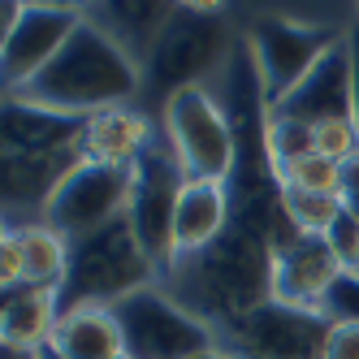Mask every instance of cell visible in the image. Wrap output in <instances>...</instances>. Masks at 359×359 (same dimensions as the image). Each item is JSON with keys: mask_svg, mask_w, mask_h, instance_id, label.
<instances>
[{"mask_svg": "<svg viewBox=\"0 0 359 359\" xmlns=\"http://www.w3.org/2000/svg\"><path fill=\"white\" fill-rule=\"evenodd\" d=\"M121 359H130V355H121Z\"/></svg>", "mask_w": 359, "mask_h": 359, "instance_id": "cell-32", "label": "cell"}, {"mask_svg": "<svg viewBox=\"0 0 359 359\" xmlns=\"http://www.w3.org/2000/svg\"><path fill=\"white\" fill-rule=\"evenodd\" d=\"M277 187H299V191H316V195H342V165L320 156V151H307L294 156L277 169Z\"/></svg>", "mask_w": 359, "mask_h": 359, "instance_id": "cell-22", "label": "cell"}, {"mask_svg": "<svg viewBox=\"0 0 359 359\" xmlns=\"http://www.w3.org/2000/svg\"><path fill=\"white\" fill-rule=\"evenodd\" d=\"M126 208H130V169H109V165L83 161L61 182L53 203L43 208V221L74 243V238H87L95 229L121 221Z\"/></svg>", "mask_w": 359, "mask_h": 359, "instance_id": "cell-9", "label": "cell"}, {"mask_svg": "<svg viewBox=\"0 0 359 359\" xmlns=\"http://www.w3.org/2000/svg\"><path fill=\"white\" fill-rule=\"evenodd\" d=\"M281 195V208H286V217L303 229V234H329L333 221L342 217L346 199L342 195H316V191H299V187H277Z\"/></svg>", "mask_w": 359, "mask_h": 359, "instance_id": "cell-21", "label": "cell"}, {"mask_svg": "<svg viewBox=\"0 0 359 359\" xmlns=\"http://www.w3.org/2000/svg\"><path fill=\"white\" fill-rule=\"evenodd\" d=\"M156 139L161 135L151 126V117L135 104H117L83 121V156L91 165H109V169H135Z\"/></svg>", "mask_w": 359, "mask_h": 359, "instance_id": "cell-15", "label": "cell"}, {"mask_svg": "<svg viewBox=\"0 0 359 359\" xmlns=\"http://www.w3.org/2000/svg\"><path fill=\"white\" fill-rule=\"evenodd\" d=\"M117 320H121L130 359H199L221 346L217 325L191 312L182 299H173L161 281L121 299Z\"/></svg>", "mask_w": 359, "mask_h": 359, "instance_id": "cell-5", "label": "cell"}, {"mask_svg": "<svg viewBox=\"0 0 359 359\" xmlns=\"http://www.w3.org/2000/svg\"><path fill=\"white\" fill-rule=\"evenodd\" d=\"M18 286H27V260H22L18 229L5 221V234H0V290H18Z\"/></svg>", "mask_w": 359, "mask_h": 359, "instance_id": "cell-25", "label": "cell"}, {"mask_svg": "<svg viewBox=\"0 0 359 359\" xmlns=\"http://www.w3.org/2000/svg\"><path fill=\"white\" fill-rule=\"evenodd\" d=\"M277 117H294V121H320V117H342L355 113V100H351V61H346V43L338 39V48L307 74V79L269 109Z\"/></svg>", "mask_w": 359, "mask_h": 359, "instance_id": "cell-17", "label": "cell"}, {"mask_svg": "<svg viewBox=\"0 0 359 359\" xmlns=\"http://www.w3.org/2000/svg\"><path fill=\"white\" fill-rule=\"evenodd\" d=\"M161 135L173 147L177 165L187 169V177L229 182V177L238 173V156H243L238 126L229 117V109L212 95L208 83L177 87V91L165 95Z\"/></svg>", "mask_w": 359, "mask_h": 359, "instance_id": "cell-3", "label": "cell"}, {"mask_svg": "<svg viewBox=\"0 0 359 359\" xmlns=\"http://www.w3.org/2000/svg\"><path fill=\"white\" fill-rule=\"evenodd\" d=\"M342 35H333L316 22H290V18H269L251 31V69L264 87L269 109L286 100L307 74H312Z\"/></svg>", "mask_w": 359, "mask_h": 359, "instance_id": "cell-8", "label": "cell"}, {"mask_svg": "<svg viewBox=\"0 0 359 359\" xmlns=\"http://www.w3.org/2000/svg\"><path fill=\"white\" fill-rule=\"evenodd\" d=\"M61 312H65V299L57 286H31L27 281L18 290H5V303H0V346L39 355L53 342Z\"/></svg>", "mask_w": 359, "mask_h": 359, "instance_id": "cell-16", "label": "cell"}, {"mask_svg": "<svg viewBox=\"0 0 359 359\" xmlns=\"http://www.w3.org/2000/svg\"><path fill=\"white\" fill-rule=\"evenodd\" d=\"M35 359H65V355H57V351H53V346H43V351H39V355H35Z\"/></svg>", "mask_w": 359, "mask_h": 359, "instance_id": "cell-30", "label": "cell"}, {"mask_svg": "<svg viewBox=\"0 0 359 359\" xmlns=\"http://www.w3.org/2000/svg\"><path fill=\"white\" fill-rule=\"evenodd\" d=\"M325 238H329L333 251H338V260L346 264V273H359V212L342 208V217L333 221V229Z\"/></svg>", "mask_w": 359, "mask_h": 359, "instance_id": "cell-24", "label": "cell"}, {"mask_svg": "<svg viewBox=\"0 0 359 359\" xmlns=\"http://www.w3.org/2000/svg\"><path fill=\"white\" fill-rule=\"evenodd\" d=\"M18 229V243H22V260H27V281L31 286H65L69 277V251L74 243L53 229L48 221H9Z\"/></svg>", "mask_w": 359, "mask_h": 359, "instance_id": "cell-20", "label": "cell"}, {"mask_svg": "<svg viewBox=\"0 0 359 359\" xmlns=\"http://www.w3.org/2000/svg\"><path fill=\"white\" fill-rule=\"evenodd\" d=\"M199 359H238V355H229L225 346H217V351H208V355H199Z\"/></svg>", "mask_w": 359, "mask_h": 359, "instance_id": "cell-29", "label": "cell"}, {"mask_svg": "<svg viewBox=\"0 0 359 359\" xmlns=\"http://www.w3.org/2000/svg\"><path fill=\"white\" fill-rule=\"evenodd\" d=\"M342 199H346V208L359 212V151L342 165Z\"/></svg>", "mask_w": 359, "mask_h": 359, "instance_id": "cell-28", "label": "cell"}, {"mask_svg": "<svg viewBox=\"0 0 359 359\" xmlns=\"http://www.w3.org/2000/svg\"><path fill=\"white\" fill-rule=\"evenodd\" d=\"M342 277H346V264L329 247V238L307 234L294 251L273 260V299L286 307H303V312H325V303L338 290Z\"/></svg>", "mask_w": 359, "mask_h": 359, "instance_id": "cell-13", "label": "cell"}, {"mask_svg": "<svg viewBox=\"0 0 359 359\" xmlns=\"http://www.w3.org/2000/svg\"><path fill=\"white\" fill-rule=\"evenodd\" d=\"M83 135L79 117H65L53 109H39L22 95H5V135H0V156H13V151H43Z\"/></svg>", "mask_w": 359, "mask_h": 359, "instance_id": "cell-19", "label": "cell"}, {"mask_svg": "<svg viewBox=\"0 0 359 359\" xmlns=\"http://www.w3.org/2000/svg\"><path fill=\"white\" fill-rule=\"evenodd\" d=\"M83 156V135L57 143V147H43V151H13V156H0L5 165V208L9 221H22L18 212L27 208L35 212V221H43V208L53 203V195L61 191V182L79 169Z\"/></svg>", "mask_w": 359, "mask_h": 359, "instance_id": "cell-12", "label": "cell"}, {"mask_svg": "<svg viewBox=\"0 0 359 359\" xmlns=\"http://www.w3.org/2000/svg\"><path fill=\"white\" fill-rule=\"evenodd\" d=\"M329 329L333 320L325 312H303L277 299L229 325H217L221 346L238 359H325Z\"/></svg>", "mask_w": 359, "mask_h": 359, "instance_id": "cell-7", "label": "cell"}, {"mask_svg": "<svg viewBox=\"0 0 359 359\" xmlns=\"http://www.w3.org/2000/svg\"><path fill=\"white\" fill-rule=\"evenodd\" d=\"M187 187V169L177 165L173 147L165 135L143 151V161L130 169V208L126 221L135 225L143 251L161 273L177 269V238H173V217H177V195Z\"/></svg>", "mask_w": 359, "mask_h": 359, "instance_id": "cell-6", "label": "cell"}, {"mask_svg": "<svg viewBox=\"0 0 359 359\" xmlns=\"http://www.w3.org/2000/svg\"><path fill=\"white\" fill-rule=\"evenodd\" d=\"M87 22V9L79 5H22V18L9 39H0V74H5V95L27 91L39 74L57 61V53L69 43V35Z\"/></svg>", "mask_w": 359, "mask_h": 359, "instance_id": "cell-11", "label": "cell"}, {"mask_svg": "<svg viewBox=\"0 0 359 359\" xmlns=\"http://www.w3.org/2000/svg\"><path fill=\"white\" fill-rule=\"evenodd\" d=\"M139 83H143L139 57L100 18L87 13V22L57 53V61L18 95L39 104V109H53V113L87 121L91 113H104V109H117V104H135Z\"/></svg>", "mask_w": 359, "mask_h": 359, "instance_id": "cell-1", "label": "cell"}, {"mask_svg": "<svg viewBox=\"0 0 359 359\" xmlns=\"http://www.w3.org/2000/svg\"><path fill=\"white\" fill-rule=\"evenodd\" d=\"M325 359H359V320H333Z\"/></svg>", "mask_w": 359, "mask_h": 359, "instance_id": "cell-26", "label": "cell"}, {"mask_svg": "<svg viewBox=\"0 0 359 359\" xmlns=\"http://www.w3.org/2000/svg\"><path fill=\"white\" fill-rule=\"evenodd\" d=\"M48 346L65 359H121L126 355V333H121V320H117V307H109V303L65 307Z\"/></svg>", "mask_w": 359, "mask_h": 359, "instance_id": "cell-18", "label": "cell"}, {"mask_svg": "<svg viewBox=\"0 0 359 359\" xmlns=\"http://www.w3.org/2000/svg\"><path fill=\"white\" fill-rule=\"evenodd\" d=\"M165 277L173 281L165 290L212 325H229L273 303V255L243 225H229V234L217 247L191 255Z\"/></svg>", "mask_w": 359, "mask_h": 359, "instance_id": "cell-2", "label": "cell"}, {"mask_svg": "<svg viewBox=\"0 0 359 359\" xmlns=\"http://www.w3.org/2000/svg\"><path fill=\"white\" fill-rule=\"evenodd\" d=\"M312 139H316V151H320V156L346 165L355 151H359V121H355V113L320 117V121H312Z\"/></svg>", "mask_w": 359, "mask_h": 359, "instance_id": "cell-23", "label": "cell"}, {"mask_svg": "<svg viewBox=\"0 0 359 359\" xmlns=\"http://www.w3.org/2000/svg\"><path fill=\"white\" fill-rule=\"evenodd\" d=\"M342 43H346V61H351V100H355V121H359V13L342 31Z\"/></svg>", "mask_w": 359, "mask_h": 359, "instance_id": "cell-27", "label": "cell"}, {"mask_svg": "<svg viewBox=\"0 0 359 359\" xmlns=\"http://www.w3.org/2000/svg\"><path fill=\"white\" fill-rule=\"evenodd\" d=\"M156 277H161V269L151 264V255L143 251L135 225L121 217L104 229H95V234H87V238H74L69 277L61 286V299H65V307H74V303L117 307L135 290L156 286Z\"/></svg>", "mask_w": 359, "mask_h": 359, "instance_id": "cell-4", "label": "cell"}, {"mask_svg": "<svg viewBox=\"0 0 359 359\" xmlns=\"http://www.w3.org/2000/svg\"><path fill=\"white\" fill-rule=\"evenodd\" d=\"M229 225H234V191H229V182L187 177L182 195H177V217H173L177 264L217 247L229 234Z\"/></svg>", "mask_w": 359, "mask_h": 359, "instance_id": "cell-14", "label": "cell"}, {"mask_svg": "<svg viewBox=\"0 0 359 359\" xmlns=\"http://www.w3.org/2000/svg\"><path fill=\"white\" fill-rule=\"evenodd\" d=\"M187 13H173L169 27L161 31V39L151 43V69L161 74V83L169 91L177 87H195L225 61V31L217 22L221 5H182ZM165 91V95H169Z\"/></svg>", "mask_w": 359, "mask_h": 359, "instance_id": "cell-10", "label": "cell"}, {"mask_svg": "<svg viewBox=\"0 0 359 359\" xmlns=\"http://www.w3.org/2000/svg\"><path fill=\"white\" fill-rule=\"evenodd\" d=\"M0 359H35V355H22V351H5Z\"/></svg>", "mask_w": 359, "mask_h": 359, "instance_id": "cell-31", "label": "cell"}]
</instances>
